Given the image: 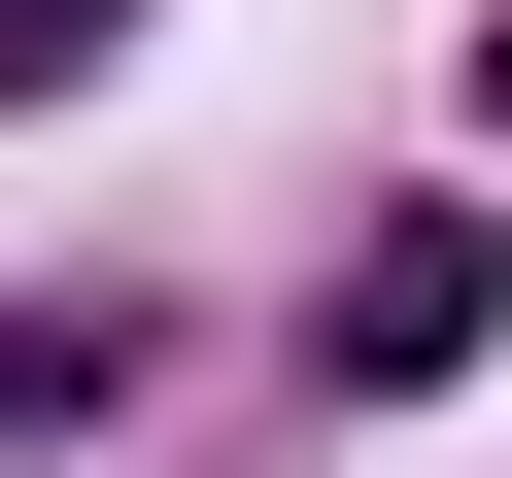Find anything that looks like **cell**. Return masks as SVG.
I'll list each match as a JSON object with an SVG mask.
<instances>
[{
	"label": "cell",
	"instance_id": "obj_1",
	"mask_svg": "<svg viewBox=\"0 0 512 478\" xmlns=\"http://www.w3.org/2000/svg\"><path fill=\"white\" fill-rule=\"evenodd\" d=\"M478 308H512V239H478V205H376V239H342V308H308V376L410 410V376H478Z\"/></svg>",
	"mask_w": 512,
	"mask_h": 478
},
{
	"label": "cell",
	"instance_id": "obj_2",
	"mask_svg": "<svg viewBox=\"0 0 512 478\" xmlns=\"http://www.w3.org/2000/svg\"><path fill=\"white\" fill-rule=\"evenodd\" d=\"M103 376H137V308H0V444H69Z\"/></svg>",
	"mask_w": 512,
	"mask_h": 478
},
{
	"label": "cell",
	"instance_id": "obj_3",
	"mask_svg": "<svg viewBox=\"0 0 512 478\" xmlns=\"http://www.w3.org/2000/svg\"><path fill=\"white\" fill-rule=\"evenodd\" d=\"M103 35H137V0H0V103H69V69H103Z\"/></svg>",
	"mask_w": 512,
	"mask_h": 478
}]
</instances>
